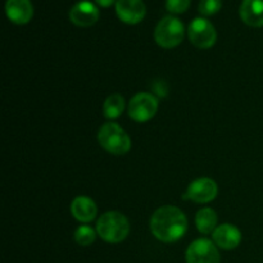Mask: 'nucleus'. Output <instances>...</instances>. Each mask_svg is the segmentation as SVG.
<instances>
[{
  "label": "nucleus",
  "instance_id": "f257e3e1",
  "mask_svg": "<svg viewBox=\"0 0 263 263\" xmlns=\"http://www.w3.org/2000/svg\"><path fill=\"white\" fill-rule=\"evenodd\" d=\"M187 220L184 212L174 205L158 208L151 218L152 234L163 243H174L186 233Z\"/></svg>",
  "mask_w": 263,
  "mask_h": 263
},
{
  "label": "nucleus",
  "instance_id": "f03ea898",
  "mask_svg": "<svg viewBox=\"0 0 263 263\" xmlns=\"http://www.w3.org/2000/svg\"><path fill=\"white\" fill-rule=\"evenodd\" d=\"M97 233L107 243L117 244L127 238L130 233V223L122 213L110 211L98 220Z\"/></svg>",
  "mask_w": 263,
  "mask_h": 263
},
{
  "label": "nucleus",
  "instance_id": "7ed1b4c3",
  "mask_svg": "<svg viewBox=\"0 0 263 263\" xmlns=\"http://www.w3.org/2000/svg\"><path fill=\"white\" fill-rule=\"evenodd\" d=\"M98 140L103 149L116 156L128 153L131 149L130 136L120 125L115 122H107L99 128Z\"/></svg>",
  "mask_w": 263,
  "mask_h": 263
},
{
  "label": "nucleus",
  "instance_id": "20e7f679",
  "mask_svg": "<svg viewBox=\"0 0 263 263\" xmlns=\"http://www.w3.org/2000/svg\"><path fill=\"white\" fill-rule=\"evenodd\" d=\"M184 25L179 18L166 15L162 18L154 30V39L159 46L166 49L175 48L184 39Z\"/></svg>",
  "mask_w": 263,
  "mask_h": 263
},
{
  "label": "nucleus",
  "instance_id": "39448f33",
  "mask_svg": "<svg viewBox=\"0 0 263 263\" xmlns=\"http://www.w3.org/2000/svg\"><path fill=\"white\" fill-rule=\"evenodd\" d=\"M187 36L193 45L199 49L212 48L217 39V32L212 23L205 18H195L187 27Z\"/></svg>",
  "mask_w": 263,
  "mask_h": 263
},
{
  "label": "nucleus",
  "instance_id": "423d86ee",
  "mask_svg": "<svg viewBox=\"0 0 263 263\" xmlns=\"http://www.w3.org/2000/svg\"><path fill=\"white\" fill-rule=\"evenodd\" d=\"M158 99L149 92H139L128 104V115L136 122H146L156 116Z\"/></svg>",
  "mask_w": 263,
  "mask_h": 263
},
{
  "label": "nucleus",
  "instance_id": "0eeeda50",
  "mask_svg": "<svg viewBox=\"0 0 263 263\" xmlns=\"http://www.w3.org/2000/svg\"><path fill=\"white\" fill-rule=\"evenodd\" d=\"M187 263H221V257L215 243L208 239H197L186 251Z\"/></svg>",
  "mask_w": 263,
  "mask_h": 263
},
{
  "label": "nucleus",
  "instance_id": "6e6552de",
  "mask_svg": "<svg viewBox=\"0 0 263 263\" xmlns=\"http://www.w3.org/2000/svg\"><path fill=\"white\" fill-rule=\"evenodd\" d=\"M218 187L217 184L210 177H200L194 180L189 185L182 198L187 200H193L195 203H210L217 197Z\"/></svg>",
  "mask_w": 263,
  "mask_h": 263
},
{
  "label": "nucleus",
  "instance_id": "1a4fd4ad",
  "mask_svg": "<svg viewBox=\"0 0 263 263\" xmlns=\"http://www.w3.org/2000/svg\"><path fill=\"white\" fill-rule=\"evenodd\" d=\"M99 18V9L89 0H80L69 9V20L80 27L92 26Z\"/></svg>",
  "mask_w": 263,
  "mask_h": 263
},
{
  "label": "nucleus",
  "instance_id": "9d476101",
  "mask_svg": "<svg viewBox=\"0 0 263 263\" xmlns=\"http://www.w3.org/2000/svg\"><path fill=\"white\" fill-rule=\"evenodd\" d=\"M116 13L121 21L135 25L145 17L146 8L143 0H117Z\"/></svg>",
  "mask_w": 263,
  "mask_h": 263
},
{
  "label": "nucleus",
  "instance_id": "9b49d317",
  "mask_svg": "<svg viewBox=\"0 0 263 263\" xmlns=\"http://www.w3.org/2000/svg\"><path fill=\"white\" fill-rule=\"evenodd\" d=\"M213 243L220 248L230 251L236 248L241 241V233L238 228L230 225V223H223L216 228L212 233Z\"/></svg>",
  "mask_w": 263,
  "mask_h": 263
},
{
  "label": "nucleus",
  "instance_id": "f8f14e48",
  "mask_svg": "<svg viewBox=\"0 0 263 263\" xmlns=\"http://www.w3.org/2000/svg\"><path fill=\"white\" fill-rule=\"evenodd\" d=\"M5 12L12 22L17 25H25L32 18V3L31 0H7Z\"/></svg>",
  "mask_w": 263,
  "mask_h": 263
},
{
  "label": "nucleus",
  "instance_id": "ddd939ff",
  "mask_svg": "<svg viewBox=\"0 0 263 263\" xmlns=\"http://www.w3.org/2000/svg\"><path fill=\"white\" fill-rule=\"evenodd\" d=\"M71 213L80 222H91L98 213L97 204L91 198L77 197L71 204Z\"/></svg>",
  "mask_w": 263,
  "mask_h": 263
},
{
  "label": "nucleus",
  "instance_id": "4468645a",
  "mask_svg": "<svg viewBox=\"0 0 263 263\" xmlns=\"http://www.w3.org/2000/svg\"><path fill=\"white\" fill-rule=\"evenodd\" d=\"M240 17L248 26H263V0H243L240 5Z\"/></svg>",
  "mask_w": 263,
  "mask_h": 263
},
{
  "label": "nucleus",
  "instance_id": "2eb2a0df",
  "mask_svg": "<svg viewBox=\"0 0 263 263\" xmlns=\"http://www.w3.org/2000/svg\"><path fill=\"white\" fill-rule=\"evenodd\" d=\"M195 225L202 234L213 233L217 225V215L212 208H203L195 216Z\"/></svg>",
  "mask_w": 263,
  "mask_h": 263
},
{
  "label": "nucleus",
  "instance_id": "dca6fc26",
  "mask_svg": "<svg viewBox=\"0 0 263 263\" xmlns=\"http://www.w3.org/2000/svg\"><path fill=\"white\" fill-rule=\"evenodd\" d=\"M125 109V99L120 94H112L105 99L104 105H103V115L108 120H115L120 117Z\"/></svg>",
  "mask_w": 263,
  "mask_h": 263
},
{
  "label": "nucleus",
  "instance_id": "f3484780",
  "mask_svg": "<svg viewBox=\"0 0 263 263\" xmlns=\"http://www.w3.org/2000/svg\"><path fill=\"white\" fill-rule=\"evenodd\" d=\"M95 238H97L95 230L87 225L80 226L76 230V233H74V240H76V243L79 244V246L82 247L91 246L95 241Z\"/></svg>",
  "mask_w": 263,
  "mask_h": 263
},
{
  "label": "nucleus",
  "instance_id": "a211bd4d",
  "mask_svg": "<svg viewBox=\"0 0 263 263\" xmlns=\"http://www.w3.org/2000/svg\"><path fill=\"white\" fill-rule=\"evenodd\" d=\"M222 0H200L199 12L203 15H212L220 10Z\"/></svg>",
  "mask_w": 263,
  "mask_h": 263
},
{
  "label": "nucleus",
  "instance_id": "6ab92c4d",
  "mask_svg": "<svg viewBox=\"0 0 263 263\" xmlns=\"http://www.w3.org/2000/svg\"><path fill=\"white\" fill-rule=\"evenodd\" d=\"M190 0H166V8L171 13H182L189 8Z\"/></svg>",
  "mask_w": 263,
  "mask_h": 263
},
{
  "label": "nucleus",
  "instance_id": "aec40b11",
  "mask_svg": "<svg viewBox=\"0 0 263 263\" xmlns=\"http://www.w3.org/2000/svg\"><path fill=\"white\" fill-rule=\"evenodd\" d=\"M153 90L159 97H166L168 87H167V84L164 81H157L153 84Z\"/></svg>",
  "mask_w": 263,
  "mask_h": 263
},
{
  "label": "nucleus",
  "instance_id": "412c9836",
  "mask_svg": "<svg viewBox=\"0 0 263 263\" xmlns=\"http://www.w3.org/2000/svg\"><path fill=\"white\" fill-rule=\"evenodd\" d=\"M95 2H97L99 5H102V7H109L110 4H113L115 0H95Z\"/></svg>",
  "mask_w": 263,
  "mask_h": 263
}]
</instances>
